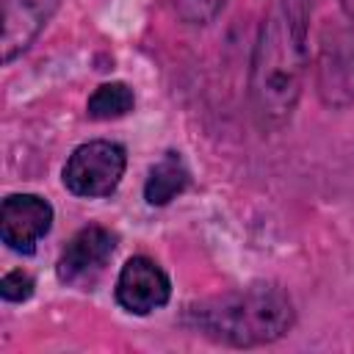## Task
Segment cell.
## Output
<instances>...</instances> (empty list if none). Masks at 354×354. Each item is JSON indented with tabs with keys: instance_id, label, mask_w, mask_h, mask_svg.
<instances>
[{
	"instance_id": "cell-1",
	"label": "cell",
	"mask_w": 354,
	"mask_h": 354,
	"mask_svg": "<svg viewBox=\"0 0 354 354\" xmlns=\"http://www.w3.org/2000/svg\"><path fill=\"white\" fill-rule=\"evenodd\" d=\"M310 8V0H271L260 22L249 66V100L266 130H279L301 97Z\"/></svg>"
},
{
	"instance_id": "cell-2",
	"label": "cell",
	"mask_w": 354,
	"mask_h": 354,
	"mask_svg": "<svg viewBox=\"0 0 354 354\" xmlns=\"http://www.w3.org/2000/svg\"><path fill=\"white\" fill-rule=\"evenodd\" d=\"M293 318L290 296L271 282H254L185 310V324L194 332L238 348L279 340L293 326Z\"/></svg>"
},
{
	"instance_id": "cell-3",
	"label": "cell",
	"mask_w": 354,
	"mask_h": 354,
	"mask_svg": "<svg viewBox=\"0 0 354 354\" xmlns=\"http://www.w3.org/2000/svg\"><path fill=\"white\" fill-rule=\"evenodd\" d=\"M124 166H127V152L122 144L105 138L86 141L75 147V152L66 158L64 185L69 194L83 199L111 196L122 183Z\"/></svg>"
},
{
	"instance_id": "cell-4",
	"label": "cell",
	"mask_w": 354,
	"mask_h": 354,
	"mask_svg": "<svg viewBox=\"0 0 354 354\" xmlns=\"http://www.w3.org/2000/svg\"><path fill=\"white\" fill-rule=\"evenodd\" d=\"M318 94L332 108L354 102V28H324L318 53Z\"/></svg>"
},
{
	"instance_id": "cell-5",
	"label": "cell",
	"mask_w": 354,
	"mask_h": 354,
	"mask_svg": "<svg viewBox=\"0 0 354 354\" xmlns=\"http://www.w3.org/2000/svg\"><path fill=\"white\" fill-rule=\"evenodd\" d=\"M113 252H116V232H111L108 227H100V224L83 227L80 232L72 235V241L61 252V257L55 263V274L64 285L88 288L105 271Z\"/></svg>"
},
{
	"instance_id": "cell-6",
	"label": "cell",
	"mask_w": 354,
	"mask_h": 354,
	"mask_svg": "<svg viewBox=\"0 0 354 354\" xmlns=\"http://www.w3.org/2000/svg\"><path fill=\"white\" fill-rule=\"evenodd\" d=\"M53 227V205L39 194H11L0 207V238L8 249L33 254Z\"/></svg>"
},
{
	"instance_id": "cell-7",
	"label": "cell",
	"mask_w": 354,
	"mask_h": 354,
	"mask_svg": "<svg viewBox=\"0 0 354 354\" xmlns=\"http://www.w3.org/2000/svg\"><path fill=\"white\" fill-rule=\"evenodd\" d=\"M169 296H171V282L155 260L136 254L122 266L116 279V301L122 310L133 315H149L160 310L169 301Z\"/></svg>"
},
{
	"instance_id": "cell-8",
	"label": "cell",
	"mask_w": 354,
	"mask_h": 354,
	"mask_svg": "<svg viewBox=\"0 0 354 354\" xmlns=\"http://www.w3.org/2000/svg\"><path fill=\"white\" fill-rule=\"evenodd\" d=\"M55 8H58V0H3L0 50L6 64L30 47V41L47 25Z\"/></svg>"
},
{
	"instance_id": "cell-9",
	"label": "cell",
	"mask_w": 354,
	"mask_h": 354,
	"mask_svg": "<svg viewBox=\"0 0 354 354\" xmlns=\"http://www.w3.org/2000/svg\"><path fill=\"white\" fill-rule=\"evenodd\" d=\"M188 180H191V174H188L183 158L177 152H166L149 169V177L144 183V199L155 207H163L188 188Z\"/></svg>"
},
{
	"instance_id": "cell-10",
	"label": "cell",
	"mask_w": 354,
	"mask_h": 354,
	"mask_svg": "<svg viewBox=\"0 0 354 354\" xmlns=\"http://www.w3.org/2000/svg\"><path fill=\"white\" fill-rule=\"evenodd\" d=\"M133 105H136L133 88L122 80H111V83H102L94 88V94L86 102V113L97 122H111V119L130 113Z\"/></svg>"
},
{
	"instance_id": "cell-11",
	"label": "cell",
	"mask_w": 354,
	"mask_h": 354,
	"mask_svg": "<svg viewBox=\"0 0 354 354\" xmlns=\"http://www.w3.org/2000/svg\"><path fill=\"white\" fill-rule=\"evenodd\" d=\"M174 11L180 14V19H185L188 25H207L227 0H171Z\"/></svg>"
},
{
	"instance_id": "cell-12",
	"label": "cell",
	"mask_w": 354,
	"mask_h": 354,
	"mask_svg": "<svg viewBox=\"0 0 354 354\" xmlns=\"http://www.w3.org/2000/svg\"><path fill=\"white\" fill-rule=\"evenodd\" d=\"M33 288H36L33 277L25 274V271H19V268L17 271H8L0 279V296L6 301H25V299H30L33 296Z\"/></svg>"
},
{
	"instance_id": "cell-13",
	"label": "cell",
	"mask_w": 354,
	"mask_h": 354,
	"mask_svg": "<svg viewBox=\"0 0 354 354\" xmlns=\"http://www.w3.org/2000/svg\"><path fill=\"white\" fill-rule=\"evenodd\" d=\"M340 8L348 17V22H354V0H340Z\"/></svg>"
}]
</instances>
